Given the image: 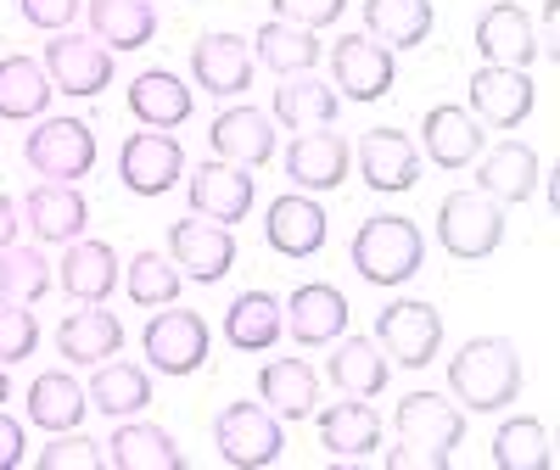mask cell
Segmentation results:
<instances>
[{"label":"cell","instance_id":"7dc6e473","mask_svg":"<svg viewBox=\"0 0 560 470\" xmlns=\"http://www.w3.org/2000/svg\"><path fill=\"white\" fill-rule=\"evenodd\" d=\"M23 448H28V437H23V420H12L7 409H0V470L23 465Z\"/></svg>","mask_w":560,"mask_h":470},{"label":"cell","instance_id":"d6986e66","mask_svg":"<svg viewBox=\"0 0 560 470\" xmlns=\"http://www.w3.org/2000/svg\"><path fill=\"white\" fill-rule=\"evenodd\" d=\"M319 414V448L331 454L337 465H359L364 454L382 448V414L370 409V398H348L331 409H314Z\"/></svg>","mask_w":560,"mask_h":470},{"label":"cell","instance_id":"f6af8a7d","mask_svg":"<svg viewBox=\"0 0 560 470\" xmlns=\"http://www.w3.org/2000/svg\"><path fill=\"white\" fill-rule=\"evenodd\" d=\"M275 17L280 23H298V28H331L342 12H348V0H269Z\"/></svg>","mask_w":560,"mask_h":470},{"label":"cell","instance_id":"5bb4252c","mask_svg":"<svg viewBox=\"0 0 560 470\" xmlns=\"http://www.w3.org/2000/svg\"><path fill=\"white\" fill-rule=\"evenodd\" d=\"M477 51L493 62V68H533L544 51H538V23L522 0H493L477 17Z\"/></svg>","mask_w":560,"mask_h":470},{"label":"cell","instance_id":"8d00e7d4","mask_svg":"<svg viewBox=\"0 0 560 470\" xmlns=\"http://www.w3.org/2000/svg\"><path fill=\"white\" fill-rule=\"evenodd\" d=\"M90 409H102L107 420H129L152 403V381H147V369L140 364H124L118 353L96 364V375H90Z\"/></svg>","mask_w":560,"mask_h":470},{"label":"cell","instance_id":"8fae6325","mask_svg":"<svg viewBox=\"0 0 560 470\" xmlns=\"http://www.w3.org/2000/svg\"><path fill=\"white\" fill-rule=\"evenodd\" d=\"M185 197H191V213L197 219H213V224H242L253 213V168H236L224 157H208L191 168V179H185Z\"/></svg>","mask_w":560,"mask_h":470},{"label":"cell","instance_id":"f35d334b","mask_svg":"<svg viewBox=\"0 0 560 470\" xmlns=\"http://www.w3.org/2000/svg\"><path fill=\"white\" fill-rule=\"evenodd\" d=\"M253 51H258V62L269 68V73H314V62H319V51L325 45L314 39V28H298V23H264L258 28V39H253Z\"/></svg>","mask_w":560,"mask_h":470},{"label":"cell","instance_id":"e0dca14e","mask_svg":"<svg viewBox=\"0 0 560 470\" xmlns=\"http://www.w3.org/2000/svg\"><path fill=\"white\" fill-rule=\"evenodd\" d=\"M353 163H359L370 191H382V197L415 191V179H420V152H415V140L404 129H364Z\"/></svg>","mask_w":560,"mask_h":470},{"label":"cell","instance_id":"ffe728a7","mask_svg":"<svg viewBox=\"0 0 560 470\" xmlns=\"http://www.w3.org/2000/svg\"><path fill=\"white\" fill-rule=\"evenodd\" d=\"M264 242H269L280 258H314V252L325 247V208H319L308 191L275 197L269 213H264Z\"/></svg>","mask_w":560,"mask_h":470},{"label":"cell","instance_id":"d4e9b609","mask_svg":"<svg viewBox=\"0 0 560 470\" xmlns=\"http://www.w3.org/2000/svg\"><path fill=\"white\" fill-rule=\"evenodd\" d=\"M287 179L298 191H337L348 179V140L331 129H303L287 146Z\"/></svg>","mask_w":560,"mask_h":470},{"label":"cell","instance_id":"cb8c5ba5","mask_svg":"<svg viewBox=\"0 0 560 470\" xmlns=\"http://www.w3.org/2000/svg\"><path fill=\"white\" fill-rule=\"evenodd\" d=\"M124 102L129 113L140 118V129H179L185 118H191L197 96H191V84L174 79L168 68H147V73H135L129 90H124Z\"/></svg>","mask_w":560,"mask_h":470},{"label":"cell","instance_id":"603a6c76","mask_svg":"<svg viewBox=\"0 0 560 470\" xmlns=\"http://www.w3.org/2000/svg\"><path fill=\"white\" fill-rule=\"evenodd\" d=\"M208 146H213V157L236 163V168H264L275 157V118L258 107H230L213 118Z\"/></svg>","mask_w":560,"mask_h":470},{"label":"cell","instance_id":"74e56055","mask_svg":"<svg viewBox=\"0 0 560 470\" xmlns=\"http://www.w3.org/2000/svg\"><path fill=\"white\" fill-rule=\"evenodd\" d=\"M51 79H45V68L34 57H0V118L12 124H28V118H45V107H51Z\"/></svg>","mask_w":560,"mask_h":470},{"label":"cell","instance_id":"484cf974","mask_svg":"<svg viewBox=\"0 0 560 470\" xmlns=\"http://www.w3.org/2000/svg\"><path fill=\"white\" fill-rule=\"evenodd\" d=\"M325 375H331V387L348 392V398H382L393 364L376 348V337H337L331 359H325Z\"/></svg>","mask_w":560,"mask_h":470},{"label":"cell","instance_id":"ee69618b","mask_svg":"<svg viewBox=\"0 0 560 470\" xmlns=\"http://www.w3.org/2000/svg\"><path fill=\"white\" fill-rule=\"evenodd\" d=\"M102 465H107L102 443H90L79 426L73 432H57L51 448H39V470H102Z\"/></svg>","mask_w":560,"mask_h":470},{"label":"cell","instance_id":"f546056e","mask_svg":"<svg viewBox=\"0 0 560 470\" xmlns=\"http://www.w3.org/2000/svg\"><path fill=\"white\" fill-rule=\"evenodd\" d=\"M337 107H342V96H337V84H325V79H314V73H287L280 79V90H275V124H287V129H331L337 124Z\"/></svg>","mask_w":560,"mask_h":470},{"label":"cell","instance_id":"c3c4849f","mask_svg":"<svg viewBox=\"0 0 560 470\" xmlns=\"http://www.w3.org/2000/svg\"><path fill=\"white\" fill-rule=\"evenodd\" d=\"M387 470H448V465H438L427 448H409V443H398V448L387 454Z\"/></svg>","mask_w":560,"mask_h":470},{"label":"cell","instance_id":"44dd1931","mask_svg":"<svg viewBox=\"0 0 560 470\" xmlns=\"http://www.w3.org/2000/svg\"><path fill=\"white\" fill-rule=\"evenodd\" d=\"M23 219H28V230H34V242L68 247V242H79L84 224H90V202H84L79 185L45 179V185H34V191L23 197Z\"/></svg>","mask_w":560,"mask_h":470},{"label":"cell","instance_id":"ac0fdd59","mask_svg":"<svg viewBox=\"0 0 560 470\" xmlns=\"http://www.w3.org/2000/svg\"><path fill=\"white\" fill-rule=\"evenodd\" d=\"M191 79H197V90H208V96H219V102L242 96V90L253 84V39L202 34L191 45Z\"/></svg>","mask_w":560,"mask_h":470},{"label":"cell","instance_id":"3957f363","mask_svg":"<svg viewBox=\"0 0 560 470\" xmlns=\"http://www.w3.org/2000/svg\"><path fill=\"white\" fill-rule=\"evenodd\" d=\"M438 242L459 263L493 258L499 242H504V202H493L482 191H448L438 202Z\"/></svg>","mask_w":560,"mask_h":470},{"label":"cell","instance_id":"b9f144b4","mask_svg":"<svg viewBox=\"0 0 560 470\" xmlns=\"http://www.w3.org/2000/svg\"><path fill=\"white\" fill-rule=\"evenodd\" d=\"M51 263H45V252L39 247H7V252H0V297H12V303H39L45 292H51Z\"/></svg>","mask_w":560,"mask_h":470},{"label":"cell","instance_id":"681fc988","mask_svg":"<svg viewBox=\"0 0 560 470\" xmlns=\"http://www.w3.org/2000/svg\"><path fill=\"white\" fill-rule=\"evenodd\" d=\"M12 242H18V202L0 197V252H7Z\"/></svg>","mask_w":560,"mask_h":470},{"label":"cell","instance_id":"1f68e13d","mask_svg":"<svg viewBox=\"0 0 560 470\" xmlns=\"http://www.w3.org/2000/svg\"><path fill=\"white\" fill-rule=\"evenodd\" d=\"M90 34H96L107 51H140L158 34V7L152 0H84Z\"/></svg>","mask_w":560,"mask_h":470},{"label":"cell","instance_id":"d6a6232c","mask_svg":"<svg viewBox=\"0 0 560 470\" xmlns=\"http://www.w3.org/2000/svg\"><path fill=\"white\" fill-rule=\"evenodd\" d=\"M280 331H287V314H280V297L275 292H242L236 303L224 308V342L236 353H264L280 342Z\"/></svg>","mask_w":560,"mask_h":470},{"label":"cell","instance_id":"52a82bcc","mask_svg":"<svg viewBox=\"0 0 560 470\" xmlns=\"http://www.w3.org/2000/svg\"><path fill=\"white\" fill-rule=\"evenodd\" d=\"M376 348L387 353V364H404V369H427L443 348V314L420 297H404V303H387L376 314Z\"/></svg>","mask_w":560,"mask_h":470},{"label":"cell","instance_id":"f1b7e54d","mask_svg":"<svg viewBox=\"0 0 560 470\" xmlns=\"http://www.w3.org/2000/svg\"><path fill=\"white\" fill-rule=\"evenodd\" d=\"M420 134H427V157L438 168H471L482 157V124L465 107L438 102L427 118H420Z\"/></svg>","mask_w":560,"mask_h":470},{"label":"cell","instance_id":"7402d4cb","mask_svg":"<svg viewBox=\"0 0 560 470\" xmlns=\"http://www.w3.org/2000/svg\"><path fill=\"white\" fill-rule=\"evenodd\" d=\"M477 179H482L477 191L493 197V202H527L544 185V163H538V152L527 146V140H499V146L482 152Z\"/></svg>","mask_w":560,"mask_h":470},{"label":"cell","instance_id":"8992f818","mask_svg":"<svg viewBox=\"0 0 560 470\" xmlns=\"http://www.w3.org/2000/svg\"><path fill=\"white\" fill-rule=\"evenodd\" d=\"M45 79H51L57 96H102V90L113 84V51L96 39V34H51V45H45V57H39Z\"/></svg>","mask_w":560,"mask_h":470},{"label":"cell","instance_id":"ba28073f","mask_svg":"<svg viewBox=\"0 0 560 470\" xmlns=\"http://www.w3.org/2000/svg\"><path fill=\"white\" fill-rule=\"evenodd\" d=\"M140 348H147L152 369L163 375H197L208 364V348H213V331H208V319L197 308H163L152 314V325L140 331Z\"/></svg>","mask_w":560,"mask_h":470},{"label":"cell","instance_id":"4fadbf2b","mask_svg":"<svg viewBox=\"0 0 560 470\" xmlns=\"http://www.w3.org/2000/svg\"><path fill=\"white\" fill-rule=\"evenodd\" d=\"M331 79L348 90V102H382L398 79V51L376 45L370 34H342L331 45Z\"/></svg>","mask_w":560,"mask_h":470},{"label":"cell","instance_id":"5b68a950","mask_svg":"<svg viewBox=\"0 0 560 470\" xmlns=\"http://www.w3.org/2000/svg\"><path fill=\"white\" fill-rule=\"evenodd\" d=\"M23 163L39 174V179H57V185H73L96 168V129L84 118H45L28 140H23Z\"/></svg>","mask_w":560,"mask_h":470},{"label":"cell","instance_id":"ab89813d","mask_svg":"<svg viewBox=\"0 0 560 470\" xmlns=\"http://www.w3.org/2000/svg\"><path fill=\"white\" fill-rule=\"evenodd\" d=\"M493 465L499 470H549L555 454H549V426L533 414H516L504 420V426L493 432Z\"/></svg>","mask_w":560,"mask_h":470},{"label":"cell","instance_id":"60d3db41","mask_svg":"<svg viewBox=\"0 0 560 470\" xmlns=\"http://www.w3.org/2000/svg\"><path fill=\"white\" fill-rule=\"evenodd\" d=\"M118 280H124L129 303H140V308H168V303L179 297V280H185V274H179L174 258H163V252H135Z\"/></svg>","mask_w":560,"mask_h":470},{"label":"cell","instance_id":"7c38bea8","mask_svg":"<svg viewBox=\"0 0 560 470\" xmlns=\"http://www.w3.org/2000/svg\"><path fill=\"white\" fill-rule=\"evenodd\" d=\"M168 258L174 269H185L191 280H202V286H213V280H224L230 269H236V235H230V224H213V219H179L168 224Z\"/></svg>","mask_w":560,"mask_h":470},{"label":"cell","instance_id":"6da1fadb","mask_svg":"<svg viewBox=\"0 0 560 470\" xmlns=\"http://www.w3.org/2000/svg\"><path fill=\"white\" fill-rule=\"evenodd\" d=\"M448 392L477 409V414H499L522 398V353L504 337H471L454 359H448Z\"/></svg>","mask_w":560,"mask_h":470},{"label":"cell","instance_id":"277c9868","mask_svg":"<svg viewBox=\"0 0 560 470\" xmlns=\"http://www.w3.org/2000/svg\"><path fill=\"white\" fill-rule=\"evenodd\" d=\"M213 448L224 465L236 470H264L280 459L287 437H280V414L264 409V403H224L213 414Z\"/></svg>","mask_w":560,"mask_h":470},{"label":"cell","instance_id":"bcb514c9","mask_svg":"<svg viewBox=\"0 0 560 470\" xmlns=\"http://www.w3.org/2000/svg\"><path fill=\"white\" fill-rule=\"evenodd\" d=\"M18 12H23V23H34V28L62 34V28L79 17V0H18Z\"/></svg>","mask_w":560,"mask_h":470},{"label":"cell","instance_id":"7bdbcfd3","mask_svg":"<svg viewBox=\"0 0 560 470\" xmlns=\"http://www.w3.org/2000/svg\"><path fill=\"white\" fill-rule=\"evenodd\" d=\"M34 348H39V319L28 314V303L0 297V364L34 359Z\"/></svg>","mask_w":560,"mask_h":470},{"label":"cell","instance_id":"30bf717a","mask_svg":"<svg viewBox=\"0 0 560 470\" xmlns=\"http://www.w3.org/2000/svg\"><path fill=\"white\" fill-rule=\"evenodd\" d=\"M393 432H398V443L427 448L438 465H448L459 437H465V414H459V403H448L438 392H409L393 409Z\"/></svg>","mask_w":560,"mask_h":470},{"label":"cell","instance_id":"83f0119b","mask_svg":"<svg viewBox=\"0 0 560 470\" xmlns=\"http://www.w3.org/2000/svg\"><path fill=\"white\" fill-rule=\"evenodd\" d=\"M102 448H107V465L113 470H179L185 465L179 443L163 426H152V420H140V414L118 420V432Z\"/></svg>","mask_w":560,"mask_h":470},{"label":"cell","instance_id":"836d02e7","mask_svg":"<svg viewBox=\"0 0 560 470\" xmlns=\"http://www.w3.org/2000/svg\"><path fill=\"white\" fill-rule=\"evenodd\" d=\"M258 392L280 420H308L319 409V375L308 359H269L258 369Z\"/></svg>","mask_w":560,"mask_h":470},{"label":"cell","instance_id":"f907efd6","mask_svg":"<svg viewBox=\"0 0 560 470\" xmlns=\"http://www.w3.org/2000/svg\"><path fill=\"white\" fill-rule=\"evenodd\" d=\"M12 398V381H7V364H0V403H7Z\"/></svg>","mask_w":560,"mask_h":470},{"label":"cell","instance_id":"e575fe53","mask_svg":"<svg viewBox=\"0 0 560 470\" xmlns=\"http://www.w3.org/2000/svg\"><path fill=\"white\" fill-rule=\"evenodd\" d=\"M84 409H90V392L73 381L68 369H39L34 375V387H28V420L39 432H73L79 420H84Z\"/></svg>","mask_w":560,"mask_h":470},{"label":"cell","instance_id":"9c48e42d","mask_svg":"<svg viewBox=\"0 0 560 470\" xmlns=\"http://www.w3.org/2000/svg\"><path fill=\"white\" fill-rule=\"evenodd\" d=\"M118 179H124V191H135V197H168L174 185L185 179V146L168 129H140V134L124 140V152H118Z\"/></svg>","mask_w":560,"mask_h":470},{"label":"cell","instance_id":"4dcf8cb0","mask_svg":"<svg viewBox=\"0 0 560 470\" xmlns=\"http://www.w3.org/2000/svg\"><path fill=\"white\" fill-rule=\"evenodd\" d=\"M124 348V319L107 314L102 303H79L68 319H62V331H57V353L73 359V364H102Z\"/></svg>","mask_w":560,"mask_h":470},{"label":"cell","instance_id":"9a60e30c","mask_svg":"<svg viewBox=\"0 0 560 470\" xmlns=\"http://www.w3.org/2000/svg\"><path fill=\"white\" fill-rule=\"evenodd\" d=\"M533 102H538V90H533V79H527V68H477L471 73V113L482 129H516V124H527V113H533Z\"/></svg>","mask_w":560,"mask_h":470},{"label":"cell","instance_id":"7a4b0ae2","mask_svg":"<svg viewBox=\"0 0 560 470\" xmlns=\"http://www.w3.org/2000/svg\"><path fill=\"white\" fill-rule=\"evenodd\" d=\"M348 258H353L359 280H370V286H404V280H415L420 263H427V235H420V224L404 219V213H376V219L359 224Z\"/></svg>","mask_w":560,"mask_h":470},{"label":"cell","instance_id":"4316f807","mask_svg":"<svg viewBox=\"0 0 560 470\" xmlns=\"http://www.w3.org/2000/svg\"><path fill=\"white\" fill-rule=\"evenodd\" d=\"M57 286L73 303H107L118 292V252L107 242H68L62 263H57Z\"/></svg>","mask_w":560,"mask_h":470},{"label":"cell","instance_id":"d590c367","mask_svg":"<svg viewBox=\"0 0 560 470\" xmlns=\"http://www.w3.org/2000/svg\"><path fill=\"white\" fill-rule=\"evenodd\" d=\"M438 12L432 0H364V34L387 45V51H409V45H427Z\"/></svg>","mask_w":560,"mask_h":470},{"label":"cell","instance_id":"2e32d148","mask_svg":"<svg viewBox=\"0 0 560 470\" xmlns=\"http://www.w3.org/2000/svg\"><path fill=\"white\" fill-rule=\"evenodd\" d=\"M287 314V331L298 348H331L348 331V297L331 286V280H303V286L280 303Z\"/></svg>","mask_w":560,"mask_h":470}]
</instances>
